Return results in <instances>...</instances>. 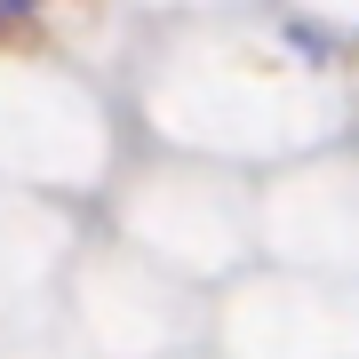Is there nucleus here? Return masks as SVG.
I'll list each match as a JSON object with an SVG mask.
<instances>
[{"instance_id": "nucleus-1", "label": "nucleus", "mask_w": 359, "mask_h": 359, "mask_svg": "<svg viewBox=\"0 0 359 359\" xmlns=\"http://www.w3.org/2000/svg\"><path fill=\"white\" fill-rule=\"evenodd\" d=\"M16 8H25V0H16Z\"/></svg>"}]
</instances>
